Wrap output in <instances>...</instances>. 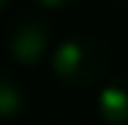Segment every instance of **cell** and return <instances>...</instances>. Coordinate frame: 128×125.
Here are the masks:
<instances>
[{"mask_svg":"<svg viewBox=\"0 0 128 125\" xmlns=\"http://www.w3.org/2000/svg\"><path fill=\"white\" fill-rule=\"evenodd\" d=\"M54 48V24L45 12H21L6 30V54L18 66L33 68Z\"/></svg>","mask_w":128,"mask_h":125,"instance_id":"7a4b0ae2","label":"cell"},{"mask_svg":"<svg viewBox=\"0 0 128 125\" xmlns=\"http://www.w3.org/2000/svg\"><path fill=\"white\" fill-rule=\"evenodd\" d=\"M24 113H27V92H24V86L12 74L0 72V122H15Z\"/></svg>","mask_w":128,"mask_h":125,"instance_id":"277c9868","label":"cell"},{"mask_svg":"<svg viewBox=\"0 0 128 125\" xmlns=\"http://www.w3.org/2000/svg\"><path fill=\"white\" fill-rule=\"evenodd\" d=\"M51 74L68 90H90L110 72V45L96 33H72L48 54Z\"/></svg>","mask_w":128,"mask_h":125,"instance_id":"6da1fadb","label":"cell"},{"mask_svg":"<svg viewBox=\"0 0 128 125\" xmlns=\"http://www.w3.org/2000/svg\"><path fill=\"white\" fill-rule=\"evenodd\" d=\"M36 6H39V12H63V9H68V6H74L78 0H33Z\"/></svg>","mask_w":128,"mask_h":125,"instance_id":"5b68a950","label":"cell"},{"mask_svg":"<svg viewBox=\"0 0 128 125\" xmlns=\"http://www.w3.org/2000/svg\"><path fill=\"white\" fill-rule=\"evenodd\" d=\"M96 113L101 125H128V72L113 74L98 90Z\"/></svg>","mask_w":128,"mask_h":125,"instance_id":"3957f363","label":"cell"},{"mask_svg":"<svg viewBox=\"0 0 128 125\" xmlns=\"http://www.w3.org/2000/svg\"><path fill=\"white\" fill-rule=\"evenodd\" d=\"M9 6H12V0H0V15H3V12H6Z\"/></svg>","mask_w":128,"mask_h":125,"instance_id":"52a82bcc","label":"cell"},{"mask_svg":"<svg viewBox=\"0 0 128 125\" xmlns=\"http://www.w3.org/2000/svg\"><path fill=\"white\" fill-rule=\"evenodd\" d=\"M104 3H110L113 9H128V0H104Z\"/></svg>","mask_w":128,"mask_h":125,"instance_id":"8992f818","label":"cell"}]
</instances>
